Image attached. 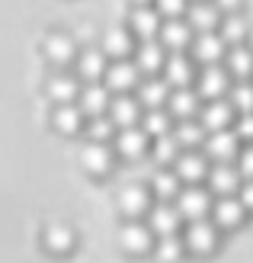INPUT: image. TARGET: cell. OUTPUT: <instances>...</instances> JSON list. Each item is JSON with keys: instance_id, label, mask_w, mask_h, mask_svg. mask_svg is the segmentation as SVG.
<instances>
[{"instance_id": "cell-1", "label": "cell", "mask_w": 253, "mask_h": 263, "mask_svg": "<svg viewBox=\"0 0 253 263\" xmlns=\"http://www.w3.org/2000/svg\"><path fill=\"white\" fill-rule=\"evenodd\" d=\"M183 241H186V251L196 254V257H208L218 251V241H221V228L215 225L211 218L202 221H189L183 231Z\"/></svg>"}, {"instance_id": "cell-2", "label": "cell", "mask_w": 253, "mask_h": 263, "mask_svg": "<svg viewBox=\"0 0 253 263\" xmlns=\"http://www.w3.org/2000/svg\"><path fill=\"white\" fill-rule=\"evenodd\" d=\"M173 205L180 209V215L186 221H202V218L211 215L215 199H211V190L208 186H183L180 196L173 199Z\"/></svg>"}, {"instance_id": "cell-3", "label": "cell", "mask_w": 253, "mask_h": 263, "mask_svg": "<svg viewBox=\"0 0 253 263\" xmlns=\"http://www.w3.org/2000/svg\"><path fill=\"white\" fill-rule=\"evenodd\" d=\"M205 157L211 164H231L241 157V138H237L234 128H224V132H208L205 138Z\"/></svg>"}, {"instance_id": "cell-4", "label": "cell", "mask_w": 253, "mask_h": 263, "mask_svg": "<svg viewBox=\"0 0 253 263\" xmlns=\"http://www.w3.org/2000/svg\"><path fill=\"white\" fill-rule=\"evenodd\" d=\"M115 205H119V212L125 215V221H138L151 212V193H148V186H141V183H128V186L119 190Z\"/></svg>"}, {"instance_id": "cell-5", "label": "cell", "mask_w": 253, "mask_h": 263, "mask_svg": "<svg viewBox=\"0 0 253 263\" xmlns=\"http://www.w3.org/2000/svg\"><path fill=\"white\" fill-rule=\"evenodd\" d=\"M154 231L148 228V221H125L122 231H119V244H122V251L131 254V257H144L154 251Z\"/></svg>"}, {"instance_id": "cell-6", "label": "cell", "mask_w": 253, "mask_h": 263, "mask_svg": "<svg viewBox=\"0 0 253 263\" xmlns=\"http://www.w3.org/2000/svg\"><path fill=\"white\" fill-rule=\"evenodd\" d=\"M141 77H144V74L138 71V64L131 61V58H122V61H112V64H109V71H106L103 84L119 97V93H131V90H138Z\"/></svg>"}, {"instance_id": "cell-7", "label": "cell", "mask_w": 253, "mask_h": 263, "mask_svg": "<svg viewBox=\"0 0 253 263\" xmlns=\"http://www.w3.org/2000/svg\"><path fill=\"white\" fill-rule=\"evenodd\" d=\"M109 58H106V51L100 48V45H93V48H84L81 55H77V61H74V74L81 77L84 84H100L103 77H106V71H109Z\"/></svg>"}, {"instance_id": "cell-8", "label": "cell", "mask_w": 253, "mask_h": 263, "mask_svg": "<svg viewBox=\"0 0 253 263\" xmlns=\"http://www.w3.org/2000/svg\"><path fill=\"white\" fill-rule=\"evenodd\" d=\"M173 170H177V177L183 180V186H199V183H205V177H208L211 167H208L205 151L192 148V151H183V154L177 157Z\"/></svg>"}, {"instance_id": "cell-9", "label": "cell", "mask_w": 253, "mask_h": 263, "mask_svg": "<svg viewBox=\"0 0 253 263\" xmlns=\"http://www.w3.org/2000/svg\"><path fill=\"white\" fill-rule=\"evenodd\" d=\"M192 61H199L202 68H208V64H221L224 55H228V42L221 39V32H199L192 39Z\"/></svg>"}, {"instance_id": "cell-10", "label": "cell", "mask_w": 253, "mask_h": 263, "mask_svg": "<svg viewBox=\"0 0 253 263\" xmlns=\"http://www.w3.org/2000/svg\"><path fill=\"white\" fill-rule=\"evenodd\" d=\"M112 148L115 157H125V161H138V157L148 154L151 148V138L141 125H131V128H119V135L112 138Z\"/></svg>"}, {"instance_id": "cell-11", "label": "cell", "mask_w": 253, "mask_h": 263, "mask_svg": "<svg viewBox=\"0 0 253 263\" xmlns=\"http://www.w3.org/2000/svg\"><path fill=\"white\" fill-rule=\"evenodd\" d=\"M196 90L202 100H224V93L231 90V74L224 64H208L202 74L196 77Z\"/></svg>"}, {"instance_id": "cell-12", "label": "cell", "mask_w": 253, "mask_h": 263, "mask_svg": "<svg viewBox=\"0 0 253 263\" xmlns=\"http://www.w3.org/2000/svg\"><path fill=\"white\" fill-rule=\"evenodd\" d=\"M115 164V148H109L106 141H87L81 151V167L90 177H106Z\"/></svg>"}, {"instance_id": "cell-13", "label": "cell", "mask_w": 253, "mask_h": 263, "mask_svg": "<svg viewBox=\"0 0 253 263\" xmlns=\"http://www.w3.org/2000/svg\"><path fill=\"white\" fill-rule=\"evenodd\" d=\"M144 221H148V228L154 231V238H170V234H180V209L173 202H154L151 212L144 215Z\"/></svg>"}, {"instance_id": "cell-14", "label": "cell", "mask_w": 253, "mask_h": 263, "mask_svg": "<svg viewBox=\"0 0 253 263\" xmlns=\"http://www.w3.org/2000/svg\"><path fill=\"white\" fill-rule=\"evenodd\" d=\"M241 183H244V177H241V170L237 167H231V164H211V170H208V177H205V186L211 190V196H237L241 193Z\"/></svg>"}, {"instance_id": "cell-15", "label": "cell", "mask_w": 253, "mask_h": 263, "mask_svg": "<svg viewBox=\"0 0 253 263\" xmlns=\"http://www.w3.org/2000/svg\"><path fill=\"white\" fill-rule=\"evenodd\" d=\"M42 48H45V58L55 64V68H68V64H74L77 55H81V48H77V42L68 32H48Z\"/></svg>"}, {"instance_id": "cell-16", "label": "cell", "mask_w": 253, "mask_h": 263, "mask_svg": "<svg viewBox=\"0 0 253 263\" xmlns=\"http://www.w3.org/2000/svg\"><path fill=\"white\" fill-rule=\"evenodd\" d=\"M167 48L161 45V39H151V42H138L135 55H131V61L138 64V71L144 77H154V74H164V64H167Z\"/></svg>"}, {"instance_id": "cell-17", "label": "cell", "mask_w": 253, "mask_h": 263, "mask_svg": "<svg viewBox=\"0 0 253 263\" xmlns=\"http://www.w3.org/2000/svg\"><path fill=\"white\" fill-rule=\"evenodd\" d=\"M100 48L106 51V58L109 61H122V58H131L135 55V32L131 29H122V26H112V29H106L103 39H100Z\"/></svg>"}, {"instance_id": "cell-18", "label": "cell", "mask_w": 253, "mask_h": 263, "mask_svg": "<svg viewBox=\"0 0 253 263\" xmlns=\"http://www.w3.org/2000/svg\"><path fill=\"white\" fill-rule=\"evenodd\" d=\"M234 112L237 109L231 106V100H205L202 109H199V122L205 125V132H224L231 128Z\"/></svg>"}, {"instance_id": "cell-19", "label": "cell", "mask_w": 253, "mask_h": 263, "mask_svg": "<svg viewBox=\"0 0 253 263\" xmlns=\"http://www.w3.org/2000/svg\"><path fill=\"white\" fill-rule=\"evenodd\" d=\"M202 97H199V90H192V87H180V90H173L170 93V100H167V109H170V116L177 122H183V119H199V109H202Z\"/></svg>"}, {"instance_id": "cell-20", "label": "cell", "mask_w": 253, "mask_h": 263, "mask_svg": "<svg viewBox=\"0 0 253 263\" xmlns=\"http://www.w3.org/2000/svg\"><path fill=\"white\" fill-rule=\"evenodd\" d=\"M128 29L135 32V39H141V42H151L154 35H161L164 16L157 13V7H135L131 10V20H128Z\"/></svg>"}, {"instance_id": "cell-21", "label": "cell", "mask_w": 253, "mask_h": 263, "mask_svg": "<svg viewBox=\"0 0 253 263\" xmlns=\"http://www.w3.org/2000/svg\"><path fill=\"white\" fill-rule=\"evenodd\" d=\"M186 23L192 26V32H215L221 29V10L211 4V0H196V4H189V10H186Z\"/></svg>"}, {"instance_id": "cell-22", "label": "cell", "mask_w": 253, "mask_h": 263, "mask_svg": "<svg viewBox=\"0 0 253 263\" xmlns=\"http://www.w3.org/2000/svg\"><path fill=\"white\" fill-rule=\"evenodd\" d=\"M81 77L71 74V71H61V74H51L48 77V87L45 93L51 103H58V106H64V103H77V97H81Z\"/></svg>"}, {"instance_id": "cell-23", "label": "cell", "mask_w": 253, "mask_h": 263, "mask_svg": "<svg viewBox=\"0 0 253 263\" xmlns=\"http://www.w3.org/2000/svg\"><path fill=\"white\" fill-rule=\"evenodd\" d=\"M77 106L84 109L87 119H96V116L109 112V106H112V90L106 87V84H87L81 90V97H77Z\"/></svg>"}, {"instance_id": "cell-24", "label": "cell", "mask_w": 253, "mask_h": 263, "mask_svg": "<svg viewBox=\"0 0 253 263\" xmlns=\"http://www.w3.org/2000/svg\"><path fill=\"white\" fill-rule=\"evenodd\" d=\"M141 116H144V106L138 103V97H131V93H119V97H112L109 119L115 122V128L141 125Z\"/></svg>"}, {"instance_id": "cell-25", "label": "cell", "mask_w": 253, "mask_h": 263, "mask_svg": "<svg viewBox=\"0 0 253 263\" xmlns=\"http://www.w3.org/2000/svg\"><path fill=\"white\" fill-rule=\"evenodd\" d=\"M164 81H167L173 90H180V87H192V81H196L192 58H189V55H183V51H170V58H167V64H164Z\"/></svg>"}, {"instance_id": "cell-26", "label": "cell", "mask_w": 253, "mask_h": 263, "mask_svg": "<svg viewBox=\"0 0 253 263\" xmlns=\"http://www.w3.org/2000/svg\"><path fill=\"white\" fill-rule=\"evenodd\" d=\"M173 93V87L164 81V77H148V81H141L135 97L144 109H167V100Z\"/></svg>"}, {"instance_id": "cell-27", "label": "cell", "mask_w": 253, "mask_h": 263, "mask_svg": "<svg viewBox=\"0 0 253 263\" xmlns=\"http://www.w3.org/2000/svg\"><path fill=\"white\" fill-rule=\"evenodd\" d=\"M247 218V209L244 202L237 199V196H221V199H215V205H211V221L224 231V228H237L241 221Z\"/></svg>"}, {"instance_id": "cell-28", "label": "cell", "mask_w": 253, "mask_h": 263, "mask_svg": "<svg viewBox=\"0 0 253 263\" xmlns=\"http://www.w3.org/2000/svg\"><path fill=\"white\" fill-rule=\"evenodd\" d=\"M192 26L186 23V20H164V29H161V45L167 51H186L192 45Z\"/></svg>"}, {"instance_id": "cell-29", "label": "cell", "mask_w": 253, "mask_h": 263, "mask_svg": "<svg viewBox=\"0 0 253 263\" xmlns=\"http://www.w3.org/2000/svg\"><path fill=\"white\" fill-rule=\"evenodd\" d=\"M224 68L234 81H253V48L244 45H231V51L224 55Z\"/></svg>"}, {"instance_id": "cell-30", "label": "cell", "mask_w": 253, "mask_h": 263, "mask_svg": "<svg viewBox=\"0 0 253 263\" xmlns=\"http://www.w3.org/2000/svg\"><path fill=\"white\" fill-rule=\"evenodd\" d=\"M87 116L84 109L77 106V103H64V106H55V112H51V125H55L61 135H77V132L87 128Z\"/></svg>"}, {"instance_id": "cell-31", "label": "cell", "mask_w": 253, "mask_h": 263, "mask_svg": "<svg viewBox=\"0 0 253 263\" xmlns=\"http://www.w3.org/2000/svg\"><path fill=\"white\" fill-rule=\"evenodd\" d=\"M180 190H183V180L177 177V170H173V167L157 170L154 180H151V193L157 196V202H173L180 196Z\"/></svg>"}, {"instance_id": "cell-32", "label": "cell", "mask_w": 253, "mask_h": 263, "mask_svg": "<svg viewBox=\"0 0 253 263\" xmlns=\"http://www.w3.org/2000/svg\"><path fill=\"white\" fill-rule=\"evenodd\" d=\"M173 135H177V141L183 144V151H192V148H199V144H205L208 132H205V125L199 119H183V122L173 125Z\"/></svg>"}, {"instance_id": "cell-33", "label": "cell", "mask_w": 253, "mask_h": 263, "mask_svg": "<svg viewBox=\"0 0 253 263\" xmlns=\"http://www.w3.org/2000/svg\"><path fill=\"white\" fill-rule=\"evenodd\" d=\"M151 154H154V161L157 164H164V167H173L177 164V157L183 154V144L177 141V135H161V138H151Z\"/></svg>"}, {"instance_id": "cell-34", "label": "cell", "mask_w": 253, "mask_h": 263, "mask_svg": "<svg viewBox=\"0 0 253 263\" xmlns=\"http://www.w3.org/2000/svg\"><path fill=\"white\" fill-rule=\"evenodd\" d=\"M141 128L148 132V138L170 135V132H173V116H170V109H144Z\"/></svg>"}, {"instance_id": "cell-35", "label": "cell", "mask_w": 253, "mask_h": 263, "mask_svg": "<svg viewBox=\"0 0 253 263\" xmlns=\"http://www.w3.org/2000/svg\"><path fill=\"white\" fill-rule=\"evenodd\" d=\"M183 254H189V251H186L183 234H170V238H157L154 241V257L161 263H180Z\"/></svg>"}, {"instance_id": "cell-36", "label": "cell", "mask_w": 253, "mask_h": 263, "mask_svg": "<svg viewBox=\"0 0 253 263\" xmlns=\"http://www.w3.org/2000/svg\"><path fill=\"white\" fill-rule=\"evenodd\" d=\"M42 241H45V251H51V254H68L71 247H74V231L68 225H48Z\"/></svg>"}, {"instance_id": "cell-37", "label": "cell", "mask_w": 253, "mask_h": 263, "mask_svg": "<svg viewBox=\"0 0 253 263\" xmlns=\"http://www.w3.org/2000/svg\"><path fill=\"white\" fill-rule=\"evenodd\" d=\"M221 39L228 45H244L250 39V26H247V20L241 13H231L228 20H221Z\"/></svg>"}, {"instance_id": "cell-38", "label": "cell", "mask_w": 253, "mask_h": 263, "mask_svg": "<svg viewBox=\"0 0 253 263\" xmlns=\"http://www.w3.org/2000/svg\"><path fill=\"white\" fill-rule=\"evenodd\" d=\"M228 100H231V106L237 109V112H253V81H237L231 90H228Z\"/></svg>"}, {"instance_id": "cell-39", "label": "cell", "mask_w": 253, "mask_h": 263, "mask_svg": "<svg viewBox=\"0 0 253 263\" xmlns=\"http://www.w3.org/2000/svg\"><path fill=\"white\" fill-rule=\"evenodd\" d=\"M115 135H119V128H115V122L109 119V116H96V119L87 122V138L90 141H106L109 144Z\"/></svg>"}, {"instance_id": "cell-40", "label": "cell", "mask_w": 253, "mask_h": 263, "mask_svg": "<svg viewBox=\"0 0 253 263\" xmlns=\"http://www.w3.org/2000/svg\"><path fill=\"white\" fill-rule=\"evenodd\" d=\"M154 7L164 20H186V10H189L186 0H154Z\"/></svg>"}, {"instance_id": "cell-41", "label": "cell", "mask_w": 253, "mask_h": 263, "mask_svg": "<svg viewBox=\"0 0 253 263\" xmlns=\"http://www.w3.org/2000/svg\"><path fill=\"white\" fill-rule=\"evenodd\" d=\"M234 132H237V138H241V141L253 144V112H244L241 119L234 122Z\"/></svg>"}, {"instance_id": "cell-42", "label": "cell", "mask_w": 253, "mask_h": 263, "mask_svg": "<svg viewBox=\"0 0 253 263\" xmlns=\"http://www.w3.org/2000/svg\"><path fill=\"white\" fill-rule=\"evenodd\" d=\"M237 170H241L244 180H253V144L241 148V157H237Z\"/></svg>"}, {"instance_id": "cell-43", "label": "cell", "mask_w": 253, "mask_h": 263, "mask_svg": "<svg viewBox=\"0 0 253 263\" xmlns=\"http://www.w3.org/2000/svg\"><path fill=\"white\" fill-rule=\"evenodd\" d=\"M237 199L244 202L247 212H253V180H244V183H241V193H237Z\"/></svg>"}, {"instance_id": "cell-44", "label": "cell", "mask_w": 253, "mask_h": 263, "mask_svg": "<svg viewBox=\"0 0 253 263\" xmlns=\"http://www.w3.org/2000/svg\"><path fill=\"white\" fill-rule=\"evenodd\" d=\"M211 4H215L221 13H228V16H231V13H237V10L244 7V0H211Z\"/></svg>"}, {"instance_id": "cell-45", "label": "cell", "mask_w": 253, "mask_h": 263, "mask_svg": "<svg viewBox=\"0 0 253 263\" xmlns=\"http://www.w3.org/2000/svg\"><path fill=\"white\" fill-rule=\"evenodd\" d=\"M131 4H135V7H151L154 0H131Z\"/></svg>"}, {"instance_id": "cell-46", "label": "cell", "mask_w": 253, "mask_h": 263, "mask_svg": "<svg viewBox=\"0 0 253 263\" xmlns=\"http://www.w3.org/2000/svg\"><path fill=\"white\" fill-rule=\"evenodd\" d=\"M247 42H250V48H253V32H250V39H247Z\"/></svg>"}]
</instances>
